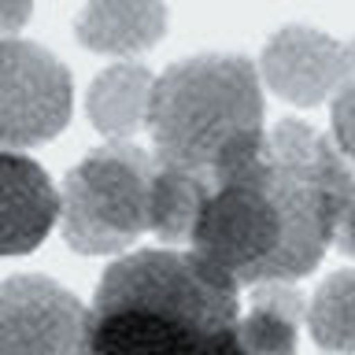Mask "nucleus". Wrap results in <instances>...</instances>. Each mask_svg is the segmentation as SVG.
<instances>
[{
	"mask_svg": "<svg viewBox=\"0 0 355 355\" xmlns=\"http://www.w3.org/2000/svg\"><path fill=\"white\" fill-rule=\"evenodd\" d=\"M352 200L355 174L337 141L285 119L211 182L189 244L241 285L296 282L337 241Z\"/></svg>",
	"mask_w": 355,
	"mask_h": 355,
	"instance_id": "obj_1",
	"label": "nucleus"
},
{
	"mask_svg": "<svg viewBox=\"0 0 355 355\" xmlns=\"http://www.w3.org/2000/svg\"><path fill=\"white\" fill-rule=\"evenodd\" d=\"M241 282L200 252L111 263L85 311V355H244Z\"/></svg>",
	"mask_w": 355,
	"mask_h": 355,
	"instance_id": "obj_2",
	"label": "nucleus"
},
{
	"mask_svg": "<svg viewBox=\"0 0 355 355\" xmlns=\"http://www.w3.org/2000/svg\"><path fill=\"white\" fill-rule=\"evenodd\" d=\"M155 155L215 182L266 141L259 74L237 55H200L171 67L152 89Z\"/></svg>",
	"mask_w": 355,
	"mask_h": 355,
	"instance_id": "obj_3",
	"label": "nucleus"
},
{
	"mask_svg": "<svg viewBox=\"0 0 355 355\" xmlns=\"http://www.w3.org/2000/svg\"><path fill=\"white\" fill-rule=\"evenodd\" d=\"M155 152L111 141L67 174L60 193V226L74 252L111 255L148 230V189Z\"/></svg>",
	"mask_w": 355,
	"mask_h": 355,
	"instance_id": "obj_4",
	"label": "nucleus"
},
{
	"mask_svg": "<svg viewBox=\"0 0 355 355\" xmlns=\"http://www.w3.org/2000/svg\"><path fill=\"white\" fill-rule=\"evenodd\" d=\"M71 119V74L30 41H0V144L26 148L55 137Z\"/></svg>",
	"mask_w": 355,
	"mask_h": 355,
	"instance_id": "obj_5",
	"label": "nucleus"
},
{
	"mask_svg": "<svg viewBox=\"0 0 355 355\" xmlns=\"http://www.w3.org/2000/svg\"><path fill=\"white\" fill-rule=\"evenodd\" d=\"M85 304L52 277L0 282V355H85Z\"/></svg>",
	"mask_w": 355,
	"mask_h": 355,
	"instance_id": "obj_6",
	"label": "nucleus"
},
{
	"mask_svg": "<svg viewBox=\"0 0 355 355\" xmlns=\"http://www.w3.org/2000/svg\"><path fill=\"white\" fill-rule=\"evenodd\" d=\"M263 78L293 104H322L326 96L355 85V41H333L318 30L288 26L266 44Z\"/></svg>",
	"mask_w": 355,
	"mask_h": 355,
	"instance_id": "obj_7",
	"label": "nucleus"
},
{
	"mask_svg": "<svg viewBox=\"0 0 355 355\" xmlns=\"http://www.w3.org/2000/svg\"><path fill=\"white\" fill-rule=\"evenodd\" d=\"M60 193L30 155L0 148V255H26L52 233Z\"/></svg>",
	"mask_w": 355,
	"mask_h": 355,
	"instance_id": "obj_8",
	"label": "nucleus"
},
{
	"mask_svg": "<svg viewBox=\"0 0 355 355\" xmlns=\"http://www.w3.org/2000/svg\"><path fill=\"white\" fill-rule=\"evenodd\" d=\"M74 30L93 52L137 55L163 37L166 8L163 0H89Z\"/></svg>",
	"mask_w": 355,
	"mask_h": 355,
	"instance_id": "obj_9",
	"label": "nucleus"
},
{
	"mask_svg": "<svg viewBox=\"0 0 355 355\" xmlns=\"http://www.w3.org/2000/svg\"><path fill=\"white\" fill-rule=\"evenodd\" d=\"M307 304L288 282H263L252 293V311L237 322L244 355H296V329Z\"/></svg>",
	"mask_w": 355,
	"mask_h": 355,
	"instance_id": "obj_10",
	"label": "nucleus"
},
{
	"mask_svg": "<svg viewBox=\"0 0 355 355\" xmlns=\"http://www.w3.org/2000/svg\"><path fill=\"white\" fill-rule=\"evenodd\" d=\"M155 78L137 63H119L104 71L89 89V119L100 133L107 137H130L141 122H148V104H152Z\"/></svg>",
	"mask_w": 355,
	"mask_h": 355,
	"instance_id": "obj_11",
	"label": "nucleus"
},
{
	"mask_svg": "<svg viewBox=\"0 0 355 355\" xmlns=\"http://www.w3.org/2000/svg\"><path fill=\"white\" fill-rule=\"evenodd\" d=\"M207 193H211V178L155 155L152 189H148V230L163 241H189Z\"/></svg>",
	"mask_w": 355,
	"mask_h": 355,
	"instance_id": "obj_12",
	"label": "nucleus"
},
{
	"mask_svg": "<svg viewBox=\"0 0 355 355\" xmlns=\"http://www.w3.org/2000/svg\"><path fill=\"white\" fill-rule=\"evenodd\" d=\"M307 326L318 348L355 355V270H337L307 304Z\"/></svg>",
	"mask_w": 355,
	"mask_h": 355,
	"instance_id": "obj_13",
	"label": "nucleus"
},
{
	"mask_svg": "<svg viewBox=\"0 0 355 355\" xmlns=\"http://www.w3.org/2000/svg\"><path fill=\"white\" fill-rule=\"evenodd\" d=\"M333 141H337V148L355 159V85H348L344 93L333 96Z\"/></svg>",
	"mask_w": 355,
	"mask_h": 355,
	"instance_id": "obj_14",
	"label": "nucleus"
},
{
	"mask_svg": "<svg viewBox=\"0 0 355 355\" xmlns=\"http://www.w3.org/2000/svg\"><path fill=\"white\" fill-rule=\"evenodd\" d=\"M30 11H33V0H0V30L4 33L22 30L30 19Z\"/></svg>",
	"mask_w": 355,
	"mask_h": 355,
	"instance_id": "obj_15",
	"label": "nucleus"
},
{
	"mask_svg": "<svg viewBox=\"0 0 355 355\" xmlns=\"http://www.w3.org/2000/svg\"><path fill=\"white\" fill-rule=\"evenodd\" d=\"M337 244L348 255H355V200H352V207L344 211V218H340V230H337Z\"/></svg>",
	"mask_w": 355,
	"mask_h": 355,
	"instance_id": "obj_16",
	"label": "nucleus"
}]
</instances>
